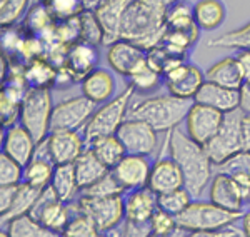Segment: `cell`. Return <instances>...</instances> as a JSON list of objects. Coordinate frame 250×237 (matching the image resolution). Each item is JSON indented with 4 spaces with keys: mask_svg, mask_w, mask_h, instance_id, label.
<instances>
[{
    "mask_svg": "<svg viewBox=\"0 0 250 237\" xmlns=\"http://www.w3.org/2000/svg\"><path fill=\"white\" fill-rule=\"evenodd\" d=\"M175 0H130L122 22V39L150 50L167 34V10Z\"/></svg>",
    "mask_w": 250,
    "mask_h": 237,
    "instance_id": "6da1fadb",
    "label": "cell"
},
{
    "mask_svg": "<svg viewBox=\"0 0 250 237\" xmlns=\"http://www.w3.org/2000/svg\"><path fill=\"white\" fill-rule=\"evenodd\" d=\"M170 157L179 164L184 174L185 189L192 194L193 199L204 194L207 184L212 180V172L215 171L212 159L202 144L195 142L187 132L179 127L172 129L167 137Z\"/></svg>",
    "mask_w": 250,
    "mask_h": 237,
    "instance_id": "7a4b0ae2",
    "label": "cell"
},
{
    "mask_svg": "<svg viewBox=\"0 0 250 237\" xmlns=\"http://www.w3.org/2000/svg\"><path fill=\"white\" fill-rule=\"evenodd\" d=\"M192 106L193 99H182L172 94L159 95L132 106V109H128V117L145 120L157 132H170L184 122Z\"/></svg>",
    "mask_w": 250,
    "mask_h": 237,
    "instance_id": "3957f363",
    "label": "cell"
},
{
    "mask_svg": "<svg viewBox=\"0 0 250 237\" xmlns=\"http://www.w3.org/2000/svg\"><path fill=\"white\" fill-rule=\"evenodd\" d=\"M242 215H244L242 211H227L208 200V202H190L187 209L175 217L180 234L185 232L193 237H212L215 231L242 219Z\"/></svg>",
    "mask_w": 250,
    "mask_h": 237,
    "instance_id": "277c9868",
    "label": "cell"
},
{
    "mask_svg": "<svg viewBox=\"0 0 250 237\" xmlns=\"http://www.w3.org/2000/svg\"><path fill=\"white\" fill-rule=\"evenodd\" d=\"M134 92V87L127 86V89L120 95L107 100L99 109H95L92 117L88 119V122L83 127V139H85L87 147L97 137L117 134L119 127L124 124L125 115H128V102H130Z\"/></svg>",
    "mask_w": 250,
    "mask_h": 237,
    "instance_id": "5b68a950",
    "label": "cell"
},
{
    "mask_svg": "<svg viewBox=\"0 0 250 237\" xmlns=\"http://www.w3.org/2000/svg\"><path fill=\"white\" fill-rule=\"evenodd\" d=\"M52 112H54V104H52L50 89L30 87L20 104V124L34 135L39 146L50 134Z\"/></svg>",
    "mask_w": 250,
    "mask_h": 237,
    "instance_id": "8992f818",
    "label": "cell"
},
{
    "mask_svg": "<svg viewBox=\"0 0 250 237\" xmlns=\"http://www.w3.org/2000/svg\"><path fill=\"white\" fill-rule=\"evenodd\" d=\"M242 117L244 112L240 109L230 110L224 115V122L219 129L213 139L207 144L205 151H207L208 157L212 159L213 166L224 162L235 152L244 149L242 144Z\"/></svg>",
    "mask_w": 250,
    "mask_h": 237,
    "instance_id": "52a82bcc",
    "label": "cell"
},
{
    "mask_svg": "<svg viewBox=\"0 0 250 237\" xmlns=\"http://www.w3.org/2000/svg\"><path fill=\"white\" fill-rule=\"evenodd\" d=\"M75 211H82L95 220L100 234L110 232L125 217V200L122 194L108 197H88L82 195L75 202Z\"/></svg>",
    "mask_w": 250,
    "mask_h": 237,
    "instance_id": "ba28073f",
    "label": "cell"
},
{
    "mask_svg": "<svg viewBox=\"0 0 250 237\" xmlns=\"http://www.w3.org/2000/svg\"><path fill=\"white\" fill-rule=\"evenodd\" d=\"M95 102L87 99L85 95L72 97L57 104L52 112L50 132L52 130H79L85 126L92 114L95 112Z\"/></svg>",
    "mask_w": 250,
    "mask_h": 237,
    "instance_id": "9c48e42d",
    "label": "cell"
},
{
    "mask_svg": "<svg viewBox=\"0 0 250 237\" xmlns=\"http://www.w3.org/2000/svg\"><path fill=\"white\" fill-rule=\"evenodd\" d=\"M224 112L193 100V106L188 110L187 117H185L187 134L195 142L207 146L213 139V135L219 132L222 122H224Z\"/></svg>",
    "mask_w": 250,
    "mask_h": 237,
    "instance_id": "30bf717a",
    "label": "cell"
},
{
    "mask_svg": "<svg viewBox=\"0 0 250 237\" xmlns=\"http://www.w3.org/2000/svg\"><path fill=\"white\" fill-rule=\"evenodd\" d=\"M117 135L122 140L127 154L150 155L157 147V130L140 119L128 117L119 127Z\"/></svg>",
    "mask_w": 250,
    "mask_h": 237,
    "instance_id": "8fae6325",
    "label": "cell"
},
{
    "mask_svg": "<svg viewBox=\"0 0 250 237\" xmlns=\"http://www.w3.org/2000/svg\"><path fill=\"white\" fill-rule=\"evenodd\" d=\"M85 149V139L77 130H52L45 139V154L55 166L75 162Z\"/></svg>",
    "mask_w": 250,
    "mask_h": 237,
    "instance_id": "7c38bea8",
    "label": "cell"
},
{
    "mask_svg": "<svg viewBox=\"0 0 250 237\" xmlns=\"http://www.w3.org/2000/svg\"><path fill=\"white\" fill-rule=\"evenodd\" d=\"M168 94L182 99H193L205 82V74L193 64L182 62L164 74Z\"/></svg>",
    "mask_w": 250,
    "mask_h": 237,
    "instance_id": "4fadbf2b",
    "label": "cell"
},
{
    "mask_svg": "<svg viewBox=\"0 0 250 237\" xmlns=\"http://www.w3.org/2000/svg\"><path fill=\"white\" fill-rule=\"evenodd\" d=\"M107 62L117 74L128 77L140 65L147 62V50L130 40L119 39L107 49Z\"/></svg>",
    "mask_w": 250,
    "mask_h": 237,
    "instance_id": "5bb4252c",
    "label": "cell"
},
{
    "mask_svg": "<svg viewBox=\"0 0 250 237\" xmlns=\"http://www.w3.org/2000/svg\"><path fill=\"white\" fill-rule=\"evenodd\" d=\"M150 169L147 155L125 154V157L110 171L124 191H135L140 187H147Z\"/></svg>",
    "mask_w": 250,
    "mask_h": 237,
    "instance_id": "9a60e30c",
    "label": "cell"
},
{
    "mask_svg": "<svg viewBox=\"0 0 250 237\" xmlns=\"http://www.w3.org/2000/svg\"><path fill=\"white\" fill-rule=\"evenodd\" d=\"M39 144L35 142L34 135L27 130L22 124H14L7 127L5 134L2 139V152L15 159L23 167L30 162L37 154Z\"/></svg>",
    "mask_w": 250,
    "mask_h": 237,
    "instance_id": "2e32d148",
    "label": "cell"
},
{
    "mask_svg": "<svg viewBox=\"0 0 250 237\" xmlns=\"http://www.w3.org/2000/svg\"><path fill=\"white\" fill-rule=\"evenodd\" d=\"M130 0H102L94 10L104 29V45L122 39V22Z\"/></svg>",
    "mask_w": 250,
    "mask_h": 237,
    "instance_id": "e0dca14e",
    "label": "cell"
},
{
    "mask_svg": "<svg viewBox=\"0 0 250 237\" xmlns=\"http://www.w3.org/2000/svg\"><path fill=\"white\" fill-rule=\"evenodd\" d=\"M147 187L152 189L157 195L185 187L184 174L180 171L179 164L172 157H160L150 169V177H148Z\"/></svg>",
    "mask_w": 250,
    "mask_h": 237,
    "instance_id": "ac0fdd59",
    "label": "cell"
},
{
    "mask_svg": "<svg viewBox=\"0 0 250 237\" xmlns=\"http://www.w3.org/2000/svg\"><path fill=\"white\" fill-rule=\"evenodd\" d=\"M208 197L213 204L220 206L222 209L235 212H240L245 204V199L242 197L235 180L224 172H217L212 177L210 187H208Z\"/></svg>",
    "mask_w": 250,
    "mask_h": 237,
    "instance_id": "d6986e66",
    "label": "cell"
},
{
    "mask_svg": "<svg viewBox=\"0 0 250 237\" xmlns=\"http://www.w3.org/2000/svg\"><path fill=\"white\" fill-rule=\"evenodd\" d=\"M193 100L227 114L230 110L239 109L240 95H239V89H229V87L205 80L199 92L195 94Z\"/></svg>",
    "mask_w": 250,
    "mask_h": 237,
    "instance_id": "ffe728a7",
    "label": "cell"
},
{
    "mask_svg": "<svg viewBox=\"0 0 250 237\" xmlns=\"http://www.w3.org/2000/svg\"><path fill=\"white\" fill-rule=\"evenodd\" d=\"M157 209H159V195L152 189H135L130 191L125 199V219L132 222H150Z\"/></svg>",
    "mask_w": 250,
    "mask_h": 237,
    "instance_id": "44dd1931",
    "label": "cell"
},
{
    "mask_svg": "<svg viewBox=\"0 0 250 237\" xmlns=\"http://www.w3.org/2000/svg\"><path fill=\"white\" fill-rule=\"evenodd\" d=\"M97 64H99V50H97V45L79 40V42L72 43L68 47L65 65L74 72L75 77L79 79V82H82V79L87 74H90L92 70L97 69Z\"/></svg>",
    "mask_w": 250,
    "mask_h": 237,
    "instance_id": "7402d4cb",
    "label": "cell"
},
{
    "mask_svg": "<svg viewBox=\"0 0 250 237\" xmlns=\"http://www.w3.org/2000/svg\"><path fill=\"white\" fill-rule=\"evenodd\" d=\"M80 84H82V94L92 102H95L97 106L110 100L115 92L114 75L105 69H99V67L90 74H87Z\"/></svg>",
    "mask_w": 250,
    "mask_h": 237,
    "instance_id": "603a6c76",
    "label": "cell"
},
{
    "mask_svg": "<svg viewBox=\"0 0 250 237\" xmlns=\"http://www.w3.org/2000/svg\"><path fill=\"white\" fill-rule=\"evenodd\" d=\"M75 166V175H77V182L80 191L88 187L90 184L97 182L100 177L107 174L110 169L102 162L92 147H87L82 154L79 155L77 160L74 162Z\"/></svg>",
    "mask_w": 250,
    "mask_h": 237,
    "instance_id": "cb8c5ba5",
    "label": "cell"
},
{
    "mask_svg": "<svg viewBox=\"0 0 250 237\" xmlns=\"http://www.w3.org/2000/svg\"><path fill=\"white\" fill-rule=\"evenodd\" d=\"M205 80L229 87V89H240V86L244 84V75H242L237 57H225L212 64L205 72Z\"/></svg>",
    "mask_w": 250,
    "mask_h": 237,
    "instance_id": "d4e9b609",
    "label": "cell"
},
{
    "mask_svg": "<svg viewBox=\"0 0 250 237\" xmlns=\"http://www.w3.org/2000/svg\"><path fill=\"white\" fill-rule=\"evenodd\" d=\"M227 10L222 0H197L193 19L200 30H215L224 23Z\"/></svg>",
    "mask_w": 250,
    "mask_h": 237,
    "instance_id": "484cf974",
    "label": "cell"
},
{
    "mask_svg": "<svg viewBox=\"0 0 250 237\" xmlns=\"http://www.w3.org/2000/svg\"><path fill=\"white\" fill-rule=\"evenodd\" d=\"M50 186L54 187L55 194L59 195V199L62 202H72L74 195L80 191L74 162L57 164L54 169V177H52Z\"/></svg>",
    "mask_w": 250,
    "mask_h": 237,
    "instance_id": "4316f807",
    "label": "cell"
},
{
    "mask_svg": "<svg viewBox=\"0 0 250 237\" xmlns=\"http://www.w3.org/2000/svg\"><path fill=\"white\" fill-rule=\"evenodd\" d=\"M88 147L94 149L97 157L102 160L108 169H114L117 164L120 162L127 151H125L122 140L119 139V135H104V137H97L88 144Z\"/></svg>",
    "mask_w": 250,
    "mask_h": 237,
    "instance_id": "83f0119b",
    "label": "cell"
},
{
    "mask_svg": "<svg viewBox=\"0 0 250 237\" xmlns=\"http://www.w3.org/2000/svg\"><path fill=\"white\" fill-rule=\"evenodd\" d=\"M42 191L43 189H37L27 182H20L19 189H17V194H15V199H14V202H12L10 209L5 212V214H2V217H0L2 224H7L9 220H12L14 217H19V215L30 214L32 207L35 206V202H37V199Z\"/></svg>",
    "mask_w": 250,
    "mask_h": 237,
    "instance_id": "f1b7e54d",
    "label": "cell"
},
{
    "mask_svg": "<svg viewBox=\"0 0 250 237\" xmlns=\"http://www.w3.org/2000/svg\"><path fill=\"white\" fill-rule=\"evenodd\" d=\"M55 77H57V67L47 57H39L25 64V80L29 87L50 89V86H55Z\"/></svg>",
    "mask_w": 250,
    "mask_h": 237,
    "instance_id": "f546056e",
    "label": "cell"
},
{
    "mask_svg": "<svg viewBox=\"0 0 250 237\" xmlns=\"http://www.w3.org/2000/svg\"><path fill=\"white\" fill-rule=\"evenodd\" d=\"M55 164L47 157L35 155L34 159L23 167V182L37 189H45L52 184Z\"/></svg>",
    "mask_w": 250,
    "mask_h": 237,
    "instance_id": "4dcf8cb0",
    "label": "cell"
},
{
    "mask_svg": "<svg viewBox=\"0 0 250 237\" xmlns=\"http://www.w3.org/2000/svg\"><path fill=\"white\" fill-rule=\"evenodd\" d=\"M5 226V224H3ZM7 236L10 237H54L55 234L32 214H23L7 222Z\"/></svg>",
    "mask_w": 250,
    "mask_h": 237,
    "instance_id": "1f68e13d",
    "label": "cell"
},
{
    "mask_svg": "<svg viewBox=\"0 0 250 237\" xmlns=\"http://www.w3.org/2000/svg\"><path fill=\"white\" fill-rule=\"evenodd\" d=\"M165 23H167L168 30H192L199 27L193 19V7L182 0H175L168 7Z\"/></svg>",
    "mask_w": 250,
    "mask_h": 237,
    "instance_id": "d6a6232c",
    "label": "cell"
},
{
    "mask_svg": "<svg viewBox=\"0 0 250 237\" xmlns=\"http://www.w3.org/2000/svg\"><path fill=\"white\" fill-rule=\"evenodd\" d=\"M52 23H55V19L48 9L47 2H32L25 14L23 29L37 35L42 30H45L47 27H50Z\"/></svg>",
    "mask_w": 250,
    "mask_h": 237,
    "instance_id": "836d02e7",
    "label": "cell"
},
{
    "mask_svg": "<svg viewBox=\"0 0 250 237\" xmlns=\"http://www.w3.org/2000/svg\"><path fill=\"white\" fill-rule=\"evenodd\" d=\"M208 47H220V49H237L250 50V22L242 25L240 29L225 32L215 39L207 42Z\"/></svg>",
    "mask_w": 250,
    "mask_h": 237,
    "instance_id": "e575fe53",
    "label": "cell"
},
{
    "mask_svg": "<svg viewBox=\"0 0 250 237\" xmlns=\"http://www.w3.org/2000/svg\"><path fill=\"white\" fill-rule=\"evenodd\" d=\"M127 79H128V86H132L135 90L150 92L160 86L164 75L160 74V72H157L154 67L148 65V62H145L144 65H140L135 72H132Z\"/></svg>",
    "mask_w": 250,
    "mask_h": 237,
    "instance_id": "d590c367",
    "label": "cell"
},
{
    "mask_svg": "<svg viewBox=\"0 0 250 237\" xmlns=\"http://www.w3.org/2000/svg\"><path fill=\"white\" fill-rule=\"evenodd\" d=\"M80 40L88 42L92 45H104V29L100 25L94 10H82L80 12Z\"/></svg>",
    "mask_w": 250,
    "mask_h": 237,
    "instance_id": "8d00e7d4",
    "label": "cell"
},
{
    "mask_svg": "<svg viewBox=\"0 0 250 237\" xmlns=\"http://www.w3.org/2000/svg\"><path fill=\"white\" fill-rule=\"evenodd\" d=\"M63 236L67 237H97L100 236V231L97 227L95 220L88 214L82 211H77V214L68 220Z\"/></svg>",
    "mask_w": 250,
    "mask_h": 237,
    "instance_id": "74e56055",
    "label": "cell"
},
{
    "mask_svg": "<svg viewBox=\"0 0 250 237\" xmlns=\"http://www.w3.org/2000/svg\"><path fill=\"white\" fill-rule=\"evenodd\" d=\"M192 194L185 187L175 189V191L165 192L159 195V207L167 211L172 215H179L180 212L187 209L188 204L192 202Z\"/></svg>",
    "mask_w": 250,
    "mask_h": 237,
    "instance_id": "f35d334b",
    "label": "cell"
},
{
    "mask_svg": "<svg viewBox=\"0 0 250 237\" xmlns=\"http://www.w3.org/2000/svg\"><path fill=\"white\" fill-rule=\"evenodd\" d=\"M32 0H0V25L12 27L27 14Z\"/></svg>",
    "mask_w": 250,
    "mask_h": 237,
    "instance_id": "ab89813d",
    "label": "cell"
},
{
    "mask_svg": "<svg viewBox=\"0 0 250 237\" xmlns=\"http://www.w3.org/2000/svg\"><path fill=\"white\" fill-rule=\"evenodd\" d=\"M80 192H82V195H88V197H108V195L122 194L124 189L119 184V180L115 179V175L112 174V171H108L104 177L82 189Z\"/></svg>",
    "mask_w": 250,
    "mask_h": 237,
    "instance_id": "60d3db41",
    "label": "cell"
},
{
    "mask_svg": "<svg viewBox=\"0 0 250 237\" xmlns=\"http://www.w3.org/2000/svg\"><path fill=\"white\" fill-rule=\"evenodd\" d=\"M152 236L155 237H167L179 234V224H177V217L168 214L164 209H157L150 219Z\"/></svg>",
    "mask_w": 250,
    "mask_h": 237,
    "instance_id": "b9f144b4",
    "label": "cell"
},
{
    "mask_svg": "<svg viewBox=\"0 0 250 237\" xmlns=\"http://www.w3.org/2000/svg\"><path fill=\"white\" fill-rule=\"evenodd\" d=\"M20 182H23V166L7 155L5 152H2L0 154V186H15Z\"/></svg>",
    "mask_w": 250,
    "mask_h": 237,
    "instance_id": "7bdbcfd3",
    "label": "cell"
},
{
    "mask_svg": "<svg viewBox=\"0 0 250 237\" xmlns=\"http://www.w3.org/2000/svg\"><path fill=\"white\" fill-rule=\"evenodd\" d=\"M217 172H224L229 175H237V174H250V151L242 149V151L235 152L229 159H225L224 162L215 166Z\"/></svg>",
    "mask_w": 250,
    "mask_h": 237,
    "instance_id": "ee69618b",
    "label": "cell"
},
{
    "mask_svg": "<svg viewBox=\"0 0 250 237\" xmlns=\"http://www.w3.org/2000/svg\"><path fill=\"white\" fill-rule=\"evenodd\" d=\"M45 2L55 20L75 17L80 15L82 10H85L82 0H45Z\"/></svg>",
    "mask_w": 250,
    "mask_h": 237,
    "instance_id": "f6af8a7d",
    "label": "cell"
},
{
    "mask_svg": "<svg viewBox=\"0 0 250 237\" xmlns=\"http://www.w3.org/2000/svg\"><path fill=\"white\" fill-rule=\"evenodd\" d=\"M55 29H57V35H59L60 42H62L63 45L70 47L72 43L80 40V17L75 15V17H70V19L57 20V22H55Z\"/></svg>",
    "mask_w": 250,
    "mask_h": 237,
    "instance_id": "bcb514c9",
    "label": "cell"
},
{
    "mask_svg": "<svg viewBox=\"0 0 250 237\" xmlns=\"http://www.w3.org/2000/svg\"><path fill=\"white\" fill-rule=\"evenodd\" d=\"M25 29L20 30V27H5L2 29V47L3 52H7L9 55H17L22 45L23 39H25Z\"/></svg>",
    "mask_w": 250,
    "mask_h": 237,
    "instance_id": "7dc6e473",
    "label": "cell"
},
{
    "mask_svg": "<svg viewBox=\"0 0 250 237\" xmlns=\"http://www.w3.org/2000/svg\"><path fill=\"white\" fill-rule=\"evenodd\" d=\"M0 115H2V124L5 129L17 124V120L20 119V104L2 94V97H0Z\"/></svg>",
    "mask_w": 250,
    "mask_h": 237,
    "instance_id": "c3c4849f",
    "label": "cell"
},
{
    "mask_svg": "<svg viewBox=\"0 0 250 237\" xmlns=\"http://www.w3.org/2000/svg\"><path fill=\"white\" fill-rule=\"evenodd\" d=\"M124 234L128 237H147L152 236L150 222H132V220L125 219Z\"/></svg>",
    "mask_w": 250,
    "mask_h": 237,
    "instance_id": "681fc988",
    "label": "cell"
},
{
    "mask_svg": "<svg viewBox=\"0 0 250 237\" xmlns=\"http://www.w3.org/2000/svg\"><path fill=\"white\" fill-rule=\"evenodd\" d=\"M19 184L15 186H0V215L5 214L10 209L12 202L15 199V194H17Z\"/></svg>",
    "mask_w": 250,
    "mask_h": 237,
    "instance_id": "f907efd6",
    "label": "cell"
},
{
    "mask_svg": "<svg viewBox=\"0 0 250 237\" xmlns=\"http://www.w3.org/2000/svg\"><path fill=\"white\" fill-rule=\"evenodd\" d=\"M239 95H240L239 109L244 112V114H250V80H245L240 86Z\"/></svg>",
    "mask_w": 250,
    "mask_h": 237,
    "instance_id": "816d5d0a",
    "label": "cell"
},
{
    "mask_svg": "<svg viewBox=\"0 0 250 237\" xmlns=\"http://www.w3.org/2000/svg\"><path fill=\"white\" fill-rule=\"evenodd\" d=\"M237 62H239L242 75H244V82L250 80V50H240L237 54Z\"/></svg>",
    "mask_w": 250,
    "mask_h": 237,
    "instance_id": "f5cc1de1",
    "label": "cell"
},
{
    "mask_svg": "<svg viewBox=\"0 0 250 237\" xmlns=\"http://www.w3.org/2000/svg\"><path fill=\"white\" fill-rule=\"evenodd\" d=\"M242 144L244 149L250 151V114H244L242 117Z\"/></svg>",
    "mask_w": 250,
    "mask_h": 237,
    "instance_id": "db71d44e",
    "label": "cell"
},
{
    "mask_svg": "<svg viewBox=\"0 0 250 237\" xmlns=\"http://www.w3.org/2000/svg\"><path fill=\"white\" fill-rule=\"evenodd\" d=\"M242 229H244L245 236L250 237V209L242 215Z\"/></svg>",
    "mask_w": 250,
    "mask_h": 237,
    "instance_id": "11a10c76",
    "label": "cell"
}]
</instances>
